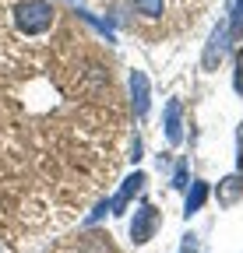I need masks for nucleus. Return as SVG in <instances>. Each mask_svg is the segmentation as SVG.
<instances>
[{
	"label": "nucleus",
	"instance_id": "obj_1",
	"mask_svg": "<svg viewBox=\"0 0 243 253\" xmlns=\"http://www.w3.org/2000/svg\"><path fill=\"white\" fill-rule=\"evenodd\" d=\"M53 18H56V11H53L49 0H21L14 7V25L25 36H43V32H49Z\"/></svg>",
	"mask_w": 243,
	"mask_h": 253
},
{
	"label": "nucleus",
	"instance_id": "obj_2",
	"mask_svg": "<svg viewBox=\"0 0 243 253\" xmlns=\"http://www.w3.org/2000/svg\"><path fill=\"white\" fill-rule=\"evenodd\" d=\"M155 229H159V211L151 208V204H141L134 211V221H131V239L138 246H145L151 236H155Z\"/></svg>",
	"mask_w": 243,
	"mask_h": 253
},
{
	"label": "nucleus",
	"instance_id": "obj_3",
	"mask_svg": "<svg viewBox=\"0 0 243 253\" xmlns=\"http://www.w3.org/2000/svg\"><path fill=\"white\" fill-rule=\"evenodd\" d=\"M226 49H229V25H215V32H211V39L204 46L201 67L204 71H215L219 63H222V56H226Z\"/></svg>",
	"mask_w": 243,
	"mask_h": 253
},
{
	"label": "nucleus",
	"instance_id": "obj_4",
	"mask_svg": "<svg viewBox=\"0 0 243 253\" xmlns=\"http://www.w3.org/2000/svg\"><path fill=\"white\" fill-rule=\"evenodd\" d=\"M215 197H219V204H222V208H233V204L243 197V172L226 176V179L219 183V190H215Z\"/></svg>",
	"mask_w": 243,
	"mask_h": 253
},
{
	"label": "nucleus",
	"instance_id": "obj_5",
	"mask_svg": "<svg viewBox=\"0 0 243 253\" xmlns=\"http://www.w3.org/2000/svg\"><path fill=\"white\" fill-rule=\"evenodd\" d=\"M141 186H145V172H134V176H127V179H124V186H120V194H116V201H113L116 214H124L127 201H131L134 194H141Z\"/></svg>",
	"mask_w": 243,
	"mask_h": 253
},
{
	"label": "nucleus",
	"instance_id": "obj_6",
	"mask_svg": "<svg viewBox=\"0 0 243 253\" xmlns=\"http://www.w3.org/2000/svg\"><path fill=\"white\" fill-rule=\"evenodd\" d=\"M131 95H134V116H145L148 113V78L141 71L131 74Z\"/></svg>",
	"mask_w": 243,
	"mask_h": 253
},
{
	"label": "nucleus",
	"instance_id": "obj_7",
	"mask_svg": "<svg viewBox=\"0 0 243 253\" xmlns=\"http://www.w3.org/2000/svg\"><path fill=\"white\" fill-rule=\"evenodd\" d=\"M180 137H184V134H180V102L173 99L166 106V141L169 144H180Z\"/></svg>",
	"mask_w": 243,
	"mask_h": 253
},
{
	"label": "nucleus",
	"instance_id": "obj_8",
	"mask_svg": "<svg viewBox=\"0 0 243 253\" xmlns=\"http://www.w3.org/2000/svg\"><path fill=\"white\" fill-rule=\"evenodd\" d=\"M204 201H208V183H204V179H197V183L191 186V194H187V214H197Z\"/></svg>",
	"mask_w": 243,
	"mask_h": 253
},
{
	"label": "nucleus",
	"instance_id": "obj_9",
	"mask_svg": "<svg viewBox=\"0 0 243 253\" xmlns=\"http://www.w3.org/2000/svg\"><path fill=\"white\" fill-rule=\"evenodd\" d=\"M78 243H81L85 253H113L109 236H85V239H78Z\"/></svg>",
	"mask_w": 243,
	"mask_h": 253
},
{
	"label": "nucleus",
	"instance_id": "obj_10",
	"mask_svg": "<svg viewBox=\"0 0 243 253\" xmlns=\"http://www.w3.org/2000/svg\"><path fill=\"white\" fill-rule=\"evenodd\" d=\"M243 32V0H229V36Z\"/></svg>",
	"mask_w": 243,
	"mask_h": 253
},
{
	"label": "nucleus",
	"instance_id": "obj_11",
	"mask_svg": "<svg viewBox=\"0 0 243 253\" xmlns=\"http://www.w3.org/2000/svg\"><path fill=\"white\" fill-rule=\"evenodd\" d=\"M134 7H138L145 18H162V7H166V0H134Z\"/></svg>",
	"mask_w": 243,
	"mask_h": 253
},
{
	"label": "nucleus",
	"instance_id": "obj_12",
	"mask_svg": "<svg viewBox=\"0 0 243 253\" xmlns=\"http://www.w3.org/2000/svg\"><path fill=\"white\" fill-rule=\"evenodd\" d=\"M233 88L243 95V49L236 53V71H233Z\"/></svg>",
	"mask_w": 243,
	"mask_h": 253
},
{
	"label": "nucleus",
	"instance_id": "obj_13",
	"mask_svg": "<svg viewBox=\"0 0 243 253\" xmlns=\"http://www.w3.org/2000/svg\"><path fill=\"white\" fill-rule=\"evenodd\" d=\"M236 151H240L236 155V169L243 172V126H240V137H236Z\"/></svg>",
	"mask_w": 243,
	"mask_h": 253
},
{
	"label": "nucleus",
	"instance_id": "obj_14",
	"mask_svg": "<svg viewBox=\"0 0 243 253\" xmlns=\"http://www.w3.org/2000/svg\"><path fill=\"white\" fill-rule=\"evenodd\" d=\"M106 211H109V201H102V204H99V208L92 211V218H88V225H92V221H96V218H102Z\"/></svg>",
	"mask_w": 243,
	"mask_h": 253
},
{
	"label": "nucleus",
	"instance_id": "obj_15",
	"mask_svg": "<svg viewBox=\"0 0 243 253\" xmlns=\"http://www.w3.org/2000/svg\"><path fill=\"white\" fill-rule=\"evenodd\" d=\"M173 186H187V169H184V166L176 169V179H173Z\"/></svg>",
	"mask_w": 243,
	"mask_h": 253
}]
</instances>
